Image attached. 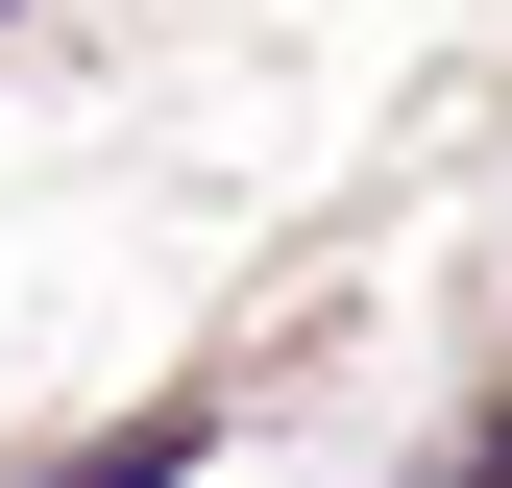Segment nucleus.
<instances>
[{
    "label": "nucleus",
    "instance_id": "nucleus-2",
    "mask_svg": "<svg viewBox=\"0 0 512 488\" xmlns=\"http://www.w3.org/2000/svg\"><path fill=\"white\" fill-rule=\"evenodd\" d=\"M439 488H512V415H488V440H464V464H439Z\"/></svg>",
    "mask_w": 512,
    "mask_h": 488
},
{
    "label": "nucleus",
    "instance_id": "nucleus-1",
    "mask_svg": "<svg viewBox=\"0 0 512 488\" xmlns=\"http://www.w3.org/2000/svg\"><path fill=\"white\" fill-rule=\"evenodd\" d=\"M196 464V415H147V440H98V464H49V488H171Z\"/></svg>",
    "mask_w": 512,
    "mask_h": 488
}]
</instances>
